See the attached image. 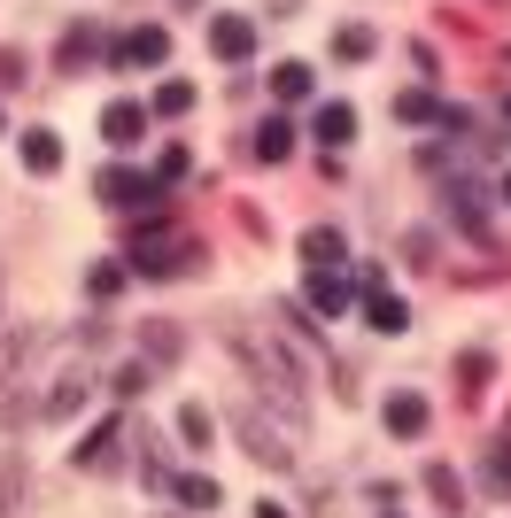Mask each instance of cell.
Returning <instances> with one entry per match:
<instances>
[{
    "label": "cell",
    "mask_w": 511,
    "mask_h": 518,
    "mask_svg": "<svg viewBox=\"0 0 511 518\" xmlns=\"http://www.w3.org/2000/svg\"><path fill=\"white\" fill-rule=\"evenodd\" d=\"M140 124H148V109H132V101H117V109L101 116V140H109V147H132V140H140Z\"/></svg>",
    "instance_id": "obj_5"
},
{
    "label": "cell",
    "mask_w": 511,
    "mask_h": 518,
    "mask_svg": "<svg viewBox=\"0 0 511 518\" xmlns=\"http://www.w3.org/2000/svg\"><path fill=\"white\" fill-rule=\"evenodd\" d=\"M287 147H295V124H287V116H271L264 132H256V155H264V163H279Z\"/></svg>",
    "instance_id": "obj_12"
},
{
    "label": "cell",
    "mask_w": 511,
    "mask_h": 518,
    "mask_svg": "<svg viewBox=\"0 0 511 518\" xmlns=\"http://www.w3.org/2000/svg\"><path fill=\"white\" fill-rule=\"evenodd\" d=\"M271 93H279V101H310V70H302V62H279V70H271Z\"/></svg>",
    "instance_id": "obj_11"
},
{
    "label": "cell",
    "mask_w": 511,
    "mask_h": 518,
    "mask_svg": "<svg viewBox=\"0 0 511 518\" xmlns=\"http://www.w3.org/2000/svg\"><path fill=\"white\" fill-rule=\"evenodd\" d=\"M179 433L194 441V449H210V410H202V403H186V410H179Z\"/></svg>",
    "instance_id": "obj_14"
},
{
    "label": "cell",
    "mask_w": 511,
    "mask_h": 518,
    "mask_svg": "<svg viewBox=\"0 0 511 518\" xmlns=\"http://www.w3.org/2000/svg\"><path fill=\"white\" fill-rule=\"evenodd\" d=\"M302 256H310V271H326V263H341V232H333V225L302 232Z\"/></svg>",
    "instance_id": "obj_8"
},
{
    "label": "cell",
    "mask_w": 511,
    "mask_h": 518,
    "mask_svg": "<svg viewBox=\"0 0 511 518\" xmlns=\"http://www.w3.org/2000/svg\"><path fill=\"white\" fill-rule=\"evenodd\" d=\"M210 47H217V55H225V62H241L248 47H256V31H248L241 16H217V24H210Z\"/></svg>",
    "instance_id": "obj_4"
},
{
    "label": "cell",
    "mask_w": 511,
    "mask_h": 518,
    "mask_svg": "<svg viewBox=\"0 0 511 518\" xmlns=\"http://www.w3.org/2000/svg\"><path fill=\"white\" fill-rule=\"evenodd\" d=\"M349 294H357V287H349V279H341V271L326 263V271L310 279V310H326V317H349Z\"/></svg>",
    "instance_id": "obj_3"
},
{
    "label": "cell",
    "mask_w": 511,
    "mask_h": 518,
    "mask_svg": "<svg viewBox=\"0 0 511 518\" xmlns=\"http://www.w3.org/2000/svg\"><path fill=\"white\" fill-rule=\"evenodd\" d=\"M333 55H341V62H364V55H372V31H364V24H349L341 39H333Z\"/></svg>",
    "instance_id": "obj_15"
},
{
    "label": "cell",
    "mask_w": 511,
    "mask_h": 518,
    "mask_svg": "<svg viewBox=\"0 0 511 518\" xmlns=\"http://www.w3.org/2000/svg\"><path fill=\"white\" fill-rule=\"evenodd\" d=\"M504 202H511V178H504Z\"/></svg>",
    "instance_id": "obj_19"
},
{
    "label": "cell",
    "mask_w": 511,
    "mask_h": 518,
    "mask_svg": "<svg viewBox=\"0 0 511 518\" xmlns=\"http://www.w3.org/2000/svg\"><path fill=\"white\" fill-rule=\"evenodd\" d=\"M419 426H426L419 395H388V433H419Z\"/></svg>",
    "instance_id": "obj_10"
},
{
    "label": "cell",
    "mask_w": 511,
    "mask_h": 518,
    "mask_svg": "<svg viewBox=\"0 0 511 518\" xmlns=\"http://www.w3.org/2000/svg\"><path fill=\"white\" fill-rule=\"evenodd\" d=\"M395 116H403V124H450V109H442L434 93H403V101H395Z\"/></svg>",
    "instance_id": "obj_9"
},
{
    "label": "cell",
    "mask_w": 511,
    "mask_h": 518,
    "mask_svg": "<svg viewBox=\"0 0 511 518\" xmlns=\"http://www.w3.org/2000/svg\"><path fill=\"white\" fill-rule=\"evenodd\" d=\"M155 194H163V186H155V178H132V171L101 178V202H117V209H140V202H155Z\"/></svg>",
    "instance_id": "obj_1"
},
{
    "label": "cell",
    "mask_w": 511,
    "mask_h": 518,
    "mask_svg": "<svg viewBox=\"0 0 511 518\" xmlns=\"http://www.w3.org/2000/svg\"><path fill=\"white\" fill-rule=\"evenodd\" d=\"M179 503H186V511H210L217 488H210V480H179Z\"/></svg>",
    "instance_id": "obj_18"
},
{
    "label": "cell",
    "mask_w": 511,
    "mask_h": 518,
    "mask_svg": "<svg viewBox=\"0 0 511 518\" xmlns=\"http://www.w3.org/2000/svg\"><path fill=\"white\" fill-rule=\"evenodd\" d=\"M163 55H171V39H163V31H124V39H117V62H132V70H148V62H163Z\"/></svg>",
    "instance_id": "obj_2"
},
{
    "label": "cell",
    "mask_w": 511,
    "mask_h": 518,
    "mask_svg": "<svg viewBox=\"0 0 511 518\" xmlns=\"http://www.w3.org/2000/svg\"><path fill=\"white\" fill-rule=\"evenodd\" d=\"M364 287H372V325H380V333H403V325H411V317H403V302H395V294L380 287V271H372Z\"/></svg>",
    "instance_id": "obj_7"
},
{
    "label": "cell",
    "mask_w": 511,
    "mask_h": 518,
    "mask_svg": "<svg viewBox=\"0 0 511 518\" xmlns=\"http://www.w3.org/2000/svg\"><path fill=\"white\" fill-rule=\"evenodd\" d=\"M24 163H31V171H55V163H62V140H55V132H24Z\"/></svg>",
    "instance_id": "obj_13"
},
{
    "label": "cell",
    "mask_w": 511,
    "mask_h": 518,
    "mask_svg": "<svg viewBox=\"0 0 511 518\" xmlns=\"http://www.w3.org/2000/svg\"><path fill=\"white\" fill-rule=\"evenodd\" d=\"M16 495H24V464H0V518H16Z\"/></svg>",
    "instance_id": "obj_16"
},
{
    "label": "cell",
    "mask_w": 511,
    "mask_h": 518,
    "mask_svg": "<svg viewBox=\"0 0 511 518\" xmlns=\"http://www.w3.org/2000/svg\"><path fill=\"white\" fill-rule=\"evenodd\" d=\"M186 109H194V86H163L155 93V116H186Z\"/></svg>",
    "instance_id": "obj_17"
},
{
    "label": "cell",
    "mask_w": 511,
    "mask_h": 518,
    "mask_svg": "<svg viewBox=\"0 0 511 518\" xmlns=\"http://www.w3.org/2000/svg\"><path fill=\"white\" fill-rule=\"evenodd\" d=\"M318 140L349 147V140H357V109H349V101H326V109H318Z\"/></svg>",
    "instance_id": "obj_6"
}]
</instances>
